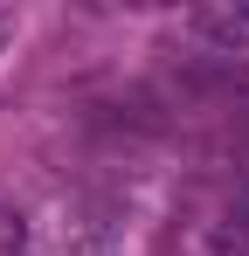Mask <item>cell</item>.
I'll use <instances>...</instances> for the list:
<instances>
[{"instance_id":"1","label":"cell","mask_w":249,"mask_h":256,"mask_svg":"<svg viewBox=\"0 0 249 256\" xmlns=\"http://www.w3.org/2000/svg\"><path fill=\"white\" fill-rule=\"evenodd\" d=\"M187 28H194L208 48H222V56H242L249 48V0H201V7L187 14Z\"/></svg>"},{"instance_id":"2","label":"cell","mask_w":249,"mask_h":256,"mask_svg":"<svg viewBox=\"0 0 249 256\" xmlns=\"http://www.w3.org/2000/svg\"><path fill=\"white\" fill-rule=\"evenodd\" d=\"M0 256H28V228L14 214H0Z\"/></svg>"}]
</instances>
